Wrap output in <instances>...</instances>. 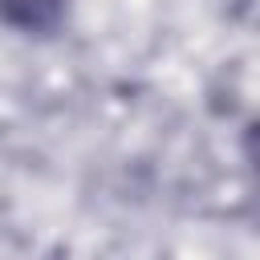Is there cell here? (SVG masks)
<instances>
[{"instance_id":"1","label":"cell","mask_w":260,"mask_h":260,"mask_svg":"<svg viewBox=\"0 0 260 260\" xmlns=\"http://www.w3.org/2000/svg\"><path fill=\"white\" fill-rule=\"evenodd\" d=\"M65 0H0V20L24 28V32H45L61 20Z\"/></svg>"}]
</instances>
